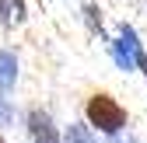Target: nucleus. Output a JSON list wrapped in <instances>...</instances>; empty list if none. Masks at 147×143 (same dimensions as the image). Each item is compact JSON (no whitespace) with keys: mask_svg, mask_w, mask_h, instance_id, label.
<instances>
[{"mask_svg":"<svg viewBox=\"0 0 147 143\" xmlns=\"http://www.w3.org/2000/svg\"><path fill=\"white\" fill-rule=\"evenodd\" d=\"M28 136H32V143H60L56 126H53L49 112H42V108H32L28 112Z\"/></svg>","mask_w":147,"mask_h":143,"instance_id":"obj_2","label":"nucleus"},{"mask_svg":"<svg viewBox=\"0 0 147 143\" xmlns=\"http://www.w3.org/2000/svg\"><path fill=\"white\" fill-rule=\"evenodd\" d=\"M84 115H88V126H95L105 136H116L126 126V108L112 94H91L88 105H84Z\"/></svg>","mask_w":147,"mask_h":143,"instance_id":"obj_1","label":"nucleus"},{"mask_svg":"<svg viewBox=\"0 0 147 143\" xmlns=\"http://www.w3.org/2000/svg\"><path fill=\"white\" fill-rule=\"evenodd\" d=\"M25 21V0H0V25H21Z\"/></svg>","mask_w":147,"mask_h":143,"instance_id":"obj_4","label":"nucleus"},{"mask_svg":"<svg viewBox=\"0 0 147 143\" xmlns=\"http://www.w3.org/2000/svg\"><path fill=\"white\" fill-rule=\"evenodd\" d=\"M14 80H18V59H14V52L0 49V91H11Z\"/></svg>","mask_w":147,"mask_h":143,"instance_id":"obj_3","label":"nucleus"},{"mask_svg":"<svg viewBox=\"0 0 147 143\" xmlns=\"http://www.w3.org/2000/svg\"><path fill=\"white\" fill-rule=\"evenodd\" d=\"M63 143H95V136L84 122H70V129L63 133Z\"/></svg>","mask_w":147,"mask_h":143,"instance_id":"obj_5","label":"nucleus"},{"mask_svg":"<svg viewBox=\"0 0 147 143\" xmlns=\"http://www.w3.org/2000/svg\"><path fill=\"white\" fill-rule=\"evenodd\" d=\"M0 143H4V136H0Z\"/></svg>","mask_w":147,"mask_h":143,"instance_id":"obj_7","label":"nucleus"},{"mask_svg":"<svg viewBox=\"0 0 147 143\" xmlns=\"http://www.w3.org/2000/svg\"><path fill=\"white\" fill-rule=\"evenodd\" d=\"M7 119H11V108H7V101L0 98V126H7Z\"/></svg>","mask_w":147,"mask_h":143,"instance_id":"obj_6","label":"nucleus"}]
</instances>
